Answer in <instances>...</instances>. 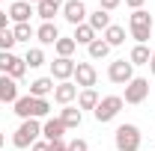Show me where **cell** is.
Segmentation results:
<instances>
[{
	"label": "cell",
	"mask_w": 155,
	"mask_h": 151,
	"mask_svg": "<svg viewBox=\"0 0 155 151\" xmlns=\"http://www.w3.org/2000/svg\"><path fill=\"white\" fill-rule=\"evenodd\" d=\"M114 142L119 151H137L140 148V128L137 125H119L114 133Z\"/></svg>",
	"instance_id": "obj_1"
},
{
	"label": "cell",
	"mask_w": 155,
	"mask_h": 151,
	"mask_svg": "<svg viewBox=\"0 0 155 151\" xmlns=\"http://www.w3.org/2000/svg\"><path fill=\"white\" fill-rule=\"evenodd\" d=\"M39 133H42L39 119H24L21 128L15 131V136H12V142H15V148H27V145H33L39 139Z\"/></svg>",
	"instance_id": "obj_2"
},
{
	"label": "cell",
	"mask_w": 155,
	"mask_h": 151,
	"mask_svg": "<svg viewBox=\"0 0 155 151\" xmlns=\"http://www.w3.org/2000/svg\"><path fill=\"white\" fill-rule=\"evenodd\" d=\"M122 104H125V101H122L119 95H107V98H101V101L96 104V110H93L96 122H101V125H104V122L116 119V116H119V110H122Z\"/></svg>",
	"instance_id": "obj_3"
},
{
	"label": "cell",
	"mask_w": 155,
	"mask_h": 151,
	"mask_svg": "<svg viewBox=\"0 0 155 151\" xmlns=\"http://www.w3.org/2000/svg\"><path fill=\"white\" fill-rule=\"evenodd\" d=\"M149 98V80L146 77H134L131 83H125V104H143Z\"/></svg>",
	"instance_id": "obj_4"
},
{
	"label": "cell",
	"mask_w": 155,
	"mask_h": 151,
	"mask_svg": "<svg viewBox=\"0 0 155 151\" xmlns=\"http://www.w3.org/2000/svg\"><path fill=\"white\" fill-rule=\"evenodd\" d=\"M107 77L114 83H119V86H125V83L134 80V65L125 62V59H116V62H110V68H107Z\"/></svg>",
	"instance_id": "obj_5"
},
{
	"label": "cell",
	"mask_w": 155,
	"mask_h": 151,
	"mask_svg": "<svg viewBox=\"0 0 155 151\" xmlns=\"http://www.w3.org/2000/svg\"><path fill=\"white\" fill-rule=\"evenodd\" d=\"M78 80L75 86H81V89H93L96 86V80H98V74H96V68L90 65V62H78L75 65V74H72Z\"/></svg>",
	"instance_id": "obj_6"
},
{
	"label": "cell",
	"mask_w": 155,
	"mask_h": 151,
	"mask_svg": "<svg viewBox=\"0 0 155 151\" xmlns=\"http://www.w3.org/2000/svg\"><path fill=\"white\" fill-rule=\"evenodd\" d=\"M63 18L69 21V24H84L87 18V6H84V0H69V3H63Z\"/></svg>",
	"instance_id": "obj_7"
},
{
	"label": "cell",
	"mask_w": 155,
	"mask_h": 151,
	"mask_svg": "<svg viewBox=\"0 0 155 151\" xmlns=\"http://www.w3.org/2000/svg\"><path fill=\"white\" fill-rule=\"evenodd\" d=\"M72 74H75V59H69V57H57L54 62H51V77H57L60 83H63V80H69Z\"/></svg>",
	"instance_id": "obj_8"
},
{
	"label": "cell",
	"mask_w": 155,
	"mask_h": 151,
	"mask_svg": "<svg viewBox=\"0 0 155 151\" xmlns=\"http://www.w3.org/2000/svg\"><path fill=\"white\" fill-rule=\"evenodd\" d=\"M75 98H78V86H75V83L63 80V83H57V86H54V101H57V104L69 107V104H72Z\"/></svg>",
	"instance_id": "obj_9"
},
{
	"label": "cell",
	"mask_w": 155,
	"mask_h": 151,
	"mask_svg": "<svg viewBox=\"0 0 155 151\" xmlns=\"http://www.w3.org/2000/svg\"><path fill=\"white\" fill-rule=\"evenodd\" d=\"M9 18L15 21V24H30V15H33V6L27 3V0H15L12 6H9V12H6Z\"/></svg>",
	"instance_id": "obj_10"
},
{
	"label": "cell",
	"mask_w": 155,
	"mask_h": 151,
	"mask_svg": "<svg viewBox=\"0 0 155 151\" xmlns=\"http://www.w3.org/2000/svg\"><path fill=\"white\" fill-rule=\"evenodd\" d=\"M21 95H18V83H15V80H12V77H0V101H3V104H15V101H18Z\"/></svg>",
	"instance_id": "obj_11"
},
{
	"label": "cell",
	"mask_w": 155,
	"mask_h": 151,
	"mask_svg": "<svg viewBox=\"0 0 155 151\" xmlns=\"http://www.w3.org/2000/svg\"><path fill=\"white\" fill-rule=\"evenodd\" d=\"M42 133H45V142H60L63 133H66V125H63L60 119H48V122L42 125Z\"/></svg>",
	"instance_id": "obj_12"
},
{
	"label": "cell",
	"mask_w": 155,
	"mask_h": 151,
	"mask_svg": "<svg viewBox=\"0 0 155 151\" xmlns=\"http://www.w3.org/2000/svg\"><path fill=\"white\" fill-rule=\"evenodd\" d=\"M36 39L42 42V45H57V39H60V30L51 24V21H42V27L36 30Z\"/></svg>",
	"instance_id": "obj_13"
},
{
	"label": "cell",
	"mask_w": 155,
	"mask_h": 151,
	"mask_svg": "<svg viewBox=\"0 0 155 151\" xmlns=\"http://www.w3.org/2000/svg\"><path fill=\"white\" fill-rule=\"evenodd\" d=\"M54 92V77H36L30 83V95L33 98H45V95Z\"/></svg>",
	"instance_id": "obj_14"
},
{
	"label": "cell",
	"mask_w": 155,
	"mask_h": 151,
	"mask_svg": "<svg viewBox=\"0 0 155 151\" xmlns=\"http://www.w3.org/2000/svg\"><path fill=\"white\" fill-rule=\"evenodd\" d=\"M81 119H84V113H81L78 107H72V104L60 110V122L66 125V131H72V128H78V125H81Z\"/></svg>",
	"instance_id": "obj_15"
},
{
	"label": "cell",
	"mask_w": 155,
	"mask_h": 151,
	"mask_svg": "<svg viewBox=\"0 0 155 151\" xmlns=\"http://www.w3.org/2000/svg\"><path fill=\"white\" fill-rule=\"evenodd\" d=\"M60 9H63V0H42V3L36 6V12H39V18H42V21H51Z\"/></svg>",
	"instance_id": "obj_16"
},
{
	"label": "cell",
	"mask_w": 155,
	"mask_h": 151,
	"mask_svg": "<svg viewBox=\"0 0 155 151\" xmlns=\"http://www.w3.org/2000/svg\"><path fill=\"white\" fill-rule=\"evenodd\" d=\"M72 39H75V45H87V48H90V45L96 42V30H93L90 24H78Z\"/></svg>",
	"instance_id": "obj_17"
},
{
	"label": "cell",
	"mask_w": 155,
	"mask_h": 151,
	"mask_svg": "<svg viewBox=\"0 0 155 151\" xmlns=\"http://www.w3.org/2000/svg\"><path fill=\"white\" fill-rule=\"evenodd\" d=\"M131 30H152V15L146 9H134L131 12Z\"/></svg>",
	"instance_id": "obj_18"
},
{
	"label": "cell",
	"mask_w": 155,
	"mask_h": 151,
	"mask_svg": "<svg viewBox=\"0 0 155 151\" xmlns=\"http://www.w3.org/2000/svg\"><path fill=\"white\" fill-rule=\"evenodd\" d=\"M149 59H152V54H149L146 45H134V48H131V57H128L131 65H149Z\"/></svg>",
	"instance_id": "obj_19"
},
{
	"label": "cell",
	"mask_w": 155,
	"mask_h": 151,
	"mask_svg": "<svg viewBox=\"0 0 155 151\" xmlns=\"http://www.w3.org/2000/svg\"><path fill=\"white\" fill-rule=\"evenodd\" d=\"M33 95H21L18 101H15V113L21 116V119H33Z\"/></svg>",
	"instance_id": "obj_20"
},
{
	"label": "cell",
	"mask_w": 155,
	"mask_h": 151,
	"mask_svg": "<svg viewBox=\"0 0 155 151\" xmlns=\"http://www.w3.org/2000/svg\"><path fill=\"white\" fill-rule=\"evenodd\" d=\"M87 24H90V27H93V30H107V27H110V15H107V12H104V9H96V12H93V15H87Z\"/></svg>",
	"instance_id": "obj_21"
},
{
	"label": "cell",
	"mask_w": 155,
	"mask_h": 151,
	"mask_svg": "<svg viewBox=\"0 0 155 151\" xmlns=\"http://www.w3.org/2000/svg\"><path fill=\"white\" fill-rule=\"evenodd\" d=\"M104 42H107L110 48L122 45V42H125V30H122V27H116V24H110V27L104 30Z\"/></svg>",
	"instance_id": "obj_22"
},
{
	"label": "cell",
	"mask_w": 155,
	"mask_h": 151,
	"mask_svg": "<svg viewBox=\"0 0 155 151\" xmlns=\"http://www.w3.org/2000/svg\"><path fill=\"white\" fill-rule=\"evenodd\" d=\"M96 104H98L96 89H84V92L78 95V107H81V110H96Z\"/></svg>",
	"instance_id": "obj_23"
},
{
	"label": "cell",
	"mask_w": 155,
	"mask_h": 151,
	"mask_svg": "<svg viewBox=\"0 0 155 151\" xmlns=\"http://www.w3.org/2000/svg\"><path fill=\"white\" fill-rule=\"evenodd\" d=\"M87 51H90V57H93V59H104L107 54H110V45H107L104 39H96V42H93Z\"/></svg>",
	"instance_id": "obj_24"
},
{
	"label": "cell",
	"mask_w": 155,
	"mask_h": 151,
	"mask_svg": "<svg viewBox=\"0 0 155 151\" xmlns=\"http://www.w3.org/2000/svg\"><path fill=\"white\" fill-rule=\"evenodd\" d=\"M54 48H57V57H69V59H72V54H75L78 45H75V39H63V36H60Z\"/></svg>",
	"instance_id": "obj_25"
},
{
	"label": "cell",
	"mask_w": 155,
	"mask_h": 151,
	"mask_svg": "<svg viewBox=\"0 0 155 151\" xmlns=\"http://www.w3.org/2000/svg\"><path fill=\"white\" fill-rule=\"evenodd\" d=\"M24 62H27L30 68L45 65V54H42V48H30V51H27V57H24Z\"/></svg>",
	"instance_id": "obj_26"
},
{
	"label": "cell",
	"mask_w": 155,
	"mask_h": 151,
	"mask_svg": "<svg viewBox=\"0 0 155 151\" xmlns=\"http://www.w3.org/2000/svg\"><path fill=\"white\" fill-rule=\"evenodd\" d=\"M24 71H27V62H24L21 57H15V59H12V65H9V71H6V77L21 80V77H24Z\"/></svg>",
	"instance_id": "obj_27"
},
{
	"label": "cell",
	"mask_w": 155,
	"mask_h": 151,
	"mask_svg": "<svg viewBox=\"0 0 155 151\" xmlns=\"http://www.w3.org/2000/svg\"><path fill=\"white\" fill-rule=\"evenodd\" d=\"M12 33H15V42H30V36H33L36 30H33L30 24H15V30H12Z\"/></svg>",
	"instance_id": "obj_28"
},
{
	"label": "cell",
	"mask_w": 155,
	"mask_h": 151,
	"mask_svg": "<svg viewBox=\"0 0 155 151\" xmlns=\"http://www.w3.org/2000/svg\"><path fill=\"white\" fill-rule=\"evenodd\" d=\"M15 48V33L6 27V30H0V51H12Z\"/></svg>",
	"instance_id": "obj_29"
},
{
	"label": "cell",
	"mask_w": 155,
	"mask_h": 151,
	"mask_svg": "<svg viewBox=\"0 0 155 151\" xmlns=\"http://www.w3.org/2000/svg\"><path fill=\"white\" fill-rule=\"evenodd\" d=\"M48 113H51V104L45 98H36L33 101V119H42V116H48Z\"/></svg>",
	"instance_id": "obj_30"
},
{
	"label": "cell",
	"mask_w": 155,
	"mask_h": 151,
	"mask_svg": "<svg viewBox=\"0 0 155 151\" xmlns=\"http://www.w3.org/2000/svg\"><path fill=\"white\" fill-rule=\"evenodd\" d=\"M12 59H15V54H12V51H0V71H3V74L9 71V65H12Z\"/></svg>",
	"instance_id": "obj_31"
},
{
	"label": "cell",
	"mask_w": 155,
	"mask_h": 151,
	"mask_svg": "<svg viewBox=\"0 0 155 151\" xmlns=\"http://www.w3.org/2000/svg\"><path fill=\"white\" fill-rule=\"evenodd\" d=\"M122 0H98V9H104V12H110V9H116Z\"/></svg>",
	"instance_id": "obj_32"
},
{
	"label": "cell",
	"mask_w": 155,
	"mask_h": 151,
	"mask_svg": "<svg viewBox=\"0 0 155 151\" xmlns=\"http://www.w3.org/2000/svg\"><path fill=\"white\" fill-rule=\"evenodd\" d=\"M69 151H90V148H87L84 139H72V142H69Z\"/></svg>",
	"instance_id": "obj_33"
},
{
	"label": "cell",
	"mask_w": 155,
	"mask_h": 151,
	"mask_svg": "<svg viewBox=\"0 0 155 151\" xmlns=\"http://www.w3.org/2000/svg\"><path fill=\"white\" fill-rule=\"evenodd\" d=\"M30 151H51V142H33V145H30Z\"/></svg>",
	"instance_id": "obj_34"
},
{
	"label": "cell",
	"mask_w": 155,
	"mask_h": 151,
	"mask_svg": "<svg viewBox=\"0 0 155 151\" xmlns=\"http://www.w3.org/2000/svg\"><path fill=\"white\" fill-rule=\"evenodd\" d=\"M51 151H69V145L60 139V142H51Z\"/></svg>",
	"instance_id": "obj_35"
},
{
	"label": "cell",
	"mask_w": 155,
	"mask_h": 151,
	"mask_svg": "<svg viewBox=\"0 0 155 151\" xmlns=\"http://www.w3.org/2000/svg\"><path fill=\"white\" fill-rule=\"evenodd\" d=\"M143 3L146 0H125V6H131V9H143Z\"/></svg>",
	"instance_id": "obj_36"
},
{
	"label": "cell",
	"mask_w": 155,
	"mask_h": 151,
	"mask_svg": "<svg viewBox=\"0 0 155 151\" xmlns=\"http://www.w3.org/2000/svg\"><path fill=\"white\" fill-rule=\"evenodd\" d=\"M6 21H9V15H6V12H0V30H6Z\"/></svg>",
	"instance_id": "obj_37"
},
{
	"label": "cell",
	"mask_w": 155,
	"mask_h": 151,
	"mask_svg": "<svg viewBox=\"0 0 155 151\" xmlns=\"http://www.w3.org/2000/svg\"><path fill=\"white\" fill-rule=\"evenodd\" d=\"M149 71L155 74V51H152V59H149Z\"/></svg>",
	"instance_id": "obj_38"
},
{
	"label": "cell",
	"mask_w": 155,
	"mask_h": 151,
	"mask_svg": "<svg viewBox=\"0 0 155 151\" xmlns=\"http://www.w3.org/2000/svg\"><path fill=\"white\" fill-rule=\"evenodd\" d=\"M27 3H36V6H39V3H42V0H27Z\"/></svg>",
	"instance_id": "obj_39"
},
{
	"label": "cell",
	"mask_w": 155,
	"mask_h": 151,
	"mask_svg": "<svg viewBox=\"0 0 155 151\" xmlns=\"http://www.w3.org/2000/svg\"><path fill=\"white\" fill-rule=\"evenodd\" d=\"M0 145H3V131H0Z\"/></svg>",
	"instance_id": "obj_40"
}]
</instances>
